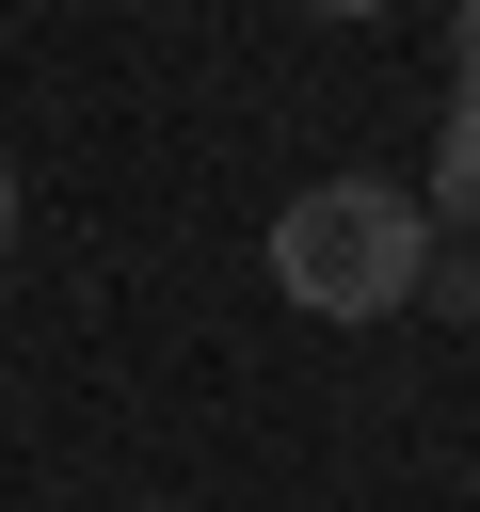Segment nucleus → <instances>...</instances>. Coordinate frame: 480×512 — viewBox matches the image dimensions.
Listing matches in <instances>:
<instances>
[{"label":"nucleus","instance_id":"f257e3e1","mask_svg":"<svg viewBox=\"0 0 480 512\" xmlns=\"http://www.w3.org/2000/svg\"><path fill=\"white\" fill-rule=\"evenodd\" d=\"M272 288L304 320H384V304L432 288V208L384 192V176H320V192L272 208Z\"/></svg>","mask_w":480,"mask_h":512},{"label":"nucleus","instance_id":"f03ea898","mask_svg":"<svg viewBox=\"0 0 480 512\" xmlns=\"http://www.w3.org/2000/svg\"><path fill=\"white\" fill-rule=\"evenodd\" d=\"M432 224H480V96H464L448 144H432Z\"/></svg>","mask_w":480,"mask_h":512},{"label":"nucleus","instance_id":"7ed1b4c3","mask_svg":"<svg viewBox=\"0 0 480 512\" xmlns=\"http://www.w3.org/2000/svg\"><path fill=\"white\" fill-rule=\"evenodd\" d=\"M432 288H448V304H480V256H464V272H432Z\"/></svg>","mask_w":480,"mask_h":512},{"label":"nucleus","instance_id":"20e7f679","mask_svg":"<svg viewBox=\"0 0 480 512\" xmlns=\"http://www.w3.org/2000/svg\"><path fill=\"white\" fill-rule=\"evenodd\" d=\"M464 96H480V0H464Z\"/></svg>","mask_w":480,"mask_h":512},{"label":"nucleus","instance_id":"39448f33","mask_svg":"<svg viewBox=\"0 0 480 512\" xmlns=\"http://www.w3.org/2000/svg\"><path fill=\"white\" fill-rule=\"evenodd\" d=\"M304 16H384V0H304Z\"/></svg>","mask_w":480,"mask_h":512},{"label":"nucleus","instance_id":"423d86ee","mask_svg":"<svg viewBox=\"0 0 480 512\" xmlns=\"http://www.w3.org/2000/svg\"><path fill=\"white\" fill-rule=\"evenodd\" d=\"M0 224H16V176H0Z\"/></svg>","mask_w":480,"mask_h":512}]
</instances>
